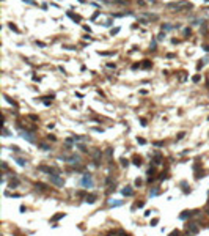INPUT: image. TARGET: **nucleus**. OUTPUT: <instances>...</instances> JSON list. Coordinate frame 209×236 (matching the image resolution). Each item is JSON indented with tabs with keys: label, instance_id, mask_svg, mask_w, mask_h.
I'll list each match as a JSON object with an SVG mask.
<instances>
[{
	"label": "nucleus",
	"instance_id": "nucleus-1",
	"mask_svg": "<svg viewBox=\"0 0 209 236\" xmlns=\"http://www.w3.org/2000/svg\"><path fill=\"white\" fill-rule=\"evenodd\" d=\"M80 184H82L83 187H93V186H95V183H93L91 175L85 173V175H83V178H82V181H80Z\"/></svg>",
	"mask_w": 209,
	"mask_h": 236
},
{
	"label": "nucleus",
	"instance_id": "nucleus-2",
	"mask_svg": "<svg viewBox=\"0 0 209 236\" xmlns=\"http://www.w3.org/2000/svg\"><path fill=\"white\" fill-rule=\"evenodd\" d=\"M51 183L54 186H57V187H63V186H65V181L58 175H51Z\"/></svg>",
	"mask_w": 209,
	"mask_h": 236
},
{
	"label": "nucleus",
	"instance_id": "nucleus-3",
	"mask_svg": "<svg viewBox=\"0 0 209 236\" xmlns=\"http://www.w3.org/2000/svg\"><path fill=\"white\" fill-rule=\"evenodd\" d=\"M39 170L41 172H46L49 175H58V170H55L54 167H46V165H39Z\"/></svg>",
	"mask_w": 209,
	"mask_h": 236
},
{
	"label": "nucleus",
	"instance_id": "nucleus-4",
	"mask_svg": "<svg viewBox=\"0 0 209 236\" xmlns=\"http://www.w3.org/2000/svg\"><path fill=\"white\" fill-rule=\"evenodd\" d=\"M21 135H22L24 138H27V140H29V142H32V143H35V138H33V135H32V134H29V132H27V131H25V132L22 131V132H21Z\"/></svg>",
	"mask_w": 209,
	"mask_h": 236
},
{
	"label": "nucleus",
	"instance_id": "nucleus-5",
	"mask_svg": "<svg viewBox=\"0 0 209 236\" xmlns=\"http://www.w3.org/2000/svg\"><path fill=\"white\" fill-rule=\"evenodd\" d=\"M121 194H123L124 197H130V195H132V187H130V186H127V187H124L123 191H121Z\"/></svg>",
	"mask_w": 209,
	"mask_h": 236
},
{
	"label": "nucleus",
	"instance_id": "nucleus-6",
	"mask_svg": "<svg viewBox=\"0 0 209 236\" xmlns=\"http://www.w3.org/2000/svg\"><path fill=\"white\" fill-rule=\"evenodd\" d=\"M121 205H123V201L121 200H110L108 201V206H112V208H116V206H121Z\"/></svg>",
	"mask_w": 209,
	"mask_h": 236
},
{
	"label": "nucleus",
	"instance_id": "nucleus-7",
	"mask_svg": "<svg viewBox=\"0 0 209 236\" xmlns=\"http://www.w3.org/2000/svg\"><path fill=\"white\" fill-rule=\"evenodd\" d=\"M14 159H16V162L19 164V165H25V160L24 159H21V157H14Z\"/></svg>",
	"mask_w": 209,
	"mask_h": 236
},
{
	"label": "nucleus",
	"instance_id": "nucleus-8",
	"mask_svg": "<svg viewBox=\"0 0 209 236\" xmlns=\"http://www.w3.org/2000/svg\"><path fill=\"white\" fill-rule=\"evenodd\" d=\"M60 217H65V214H55V216L54 217H52V220H60Z\"/></svg>",
	"mask_w": 209,
	"mask_h": 236
},
{
	"label": "nucleus",
	"instance_id": "nucleus-9",
	"mask_svg": "<svg viewBox=\"0 0 209 236\" xmlns=\"http://www.w3.org/2000/svg\"><path fill=\"white\" fill-rule=\"evenodd\" d=\"M95 200H96V197H95V195H91V197H87V201H88V203H93Z\"/></svg>",
	"mask_w": 209,
	"mask_h": 236
},
{
	"label": "nucleus",
	"instance_id": "nucleus-10",
	"mask_svg": "<svg viewBox=\"0 0 209 236\" xmlns=\"http://www.w3.org/2000/svg\"><path fill=\"white\" fill-rule=\"evenodd\" d=\"M134 164H137V165H140V164H142V159H137V157H135V159H134Z\"/></svg>",
	"mask_w": 209,
	"mask_h": 236
},
{
	"label": "nucleus",
	"instance_id": "nucleus-11",
	"mask_svg": "<svg viewBox=\"0 0 209 236\" xmlns=\"http://www.w3.org/2000/svg\"><path fill=\"white\" fill-rule=\"evenodd\" d=\"M39 146H41L43 150H49V146H47V145H44V143H39Z\"/></svg>",
	"mask_w": 209,
	"mask_h": 236
},
{
	"label": "nucleus",
	"instance_id": "nucleus-12",
	"mask_svg": "<svg viewBox=\"0 0 209 236\" xmlns=\"http://www.w3.org/2000/svg\"><path fill=\"white\" fill-rule=\"evenodd\" d=\"M142 184V179H135V186H140Z\"/></svg>",
	"mask_w": 209,
	"mask_h": 236
},
{
	"label": "nucleus",
	"instance_id": "nucleus-13",
	"mask_svg": "<svg viewBox=\"0 0 209 236\" xmlns=\"http://www.w3.org/2000/svg\"><path fill=\"white\" fill-rule=\"evenodd\" d=\"M120 2H126V0H120Z\"/></svg>",
	"mask_w": 209,
	"mask_h": 236
}]
</instances>
